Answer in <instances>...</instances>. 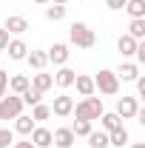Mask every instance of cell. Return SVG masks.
Segmentation results:
<instances>
[{"label": "cell", "mask_w": 145, "mask_h": 148, "mask_svg": "<svg viewBox=\"0 0 145 148\" xmlns=\"http://www.w3.org/2000/svg\"><path fill=\"white\" fill-rule=\"evenodd\" d=\"M14 148H34V145H31V140H23V143H14Z\"/></svg>", "instance_id": "cell-34"}, {"label": "cell", "mask_w": 145, "mask_h": 148, "mask_svg": "<svg viewBox=\"0 0 145 148\" xmlns=\"http://www.w3.org/2000/svg\"><path fill=\"white\" fill-rule=\"evenodd\" d=\"M105 3H108V9H111V12H120V9H125V3H128V0H105Z\"/></svg>", "instance_id": "cell-32"}, {"label": "cell", "mask_w": 145, "mask_h": 148, "mask_svg": "<svg viewBox=\"0 0 145 148\" xmlns=\"http://www.w3.org/2000/svg\"><path fill=\"white\" fill-rule=\"evenodd\" d=\"M128 140H131V134H128L122 125H120L117 131H111V134H108V145H114V148H125Z\"/></svg>", "instance_id": "cell-20"}, {"label": "cell", "mask_w": 145, "mask_h": 148, "mask_svg": "<svg viewBox=\"0 0 145 148\" xmlns=\"http://www.w3.org/2000/svg\"><path fill=\"white\" fill-rule=\"evenodd\" d=\"M49 117H51V108H49V106H43V103L31 106V120H34V123H46Z\"/></svg>", "instance_id": "cell-26"}, {"label": "cell", "mask_w": 145, "mask_h": 148, "mask_svg": "<svg viewBox=\"0 0 145 148\" xmlns=\"http://www.w3.org/2000/svg\"><path fill=\"white\" fill-rule=\"evenodd\" d=\"M91 131H94V128H91L88 120H74V125H71V134H74V137H88Z\"/></svg>", "instance_id": "cell-28"}, {"label": "cell", "mask_w": 145, "mask_h": 148, "mask_svg": "<svg viewBox=\"0 0 145 148\" xmlns=\"http://www.w3.org/2000/svg\"><path fill=\"white\" fill-rule=\"evenodd\" d=\"M3 29H6L9 34H26V32H29V20L23 17V14H9L6 23H3Z\"/></svg>", "instance_id": "cell-7"}, {"label": "cell", "mask_w": 145, "mask_h": 148, "mask_svg": "<svg viewBox=\"0 0 145 148\" xmlns=\"http://www.w3.org/2000/svg\"><path fill=\"white\" fill-rule=\"evenodd\" d=\"M68 40H71V46H77V49H94V43H97L94 29L85 26V23H71V29H68Z\"/></svg>", "instance_id": "cell-2"}, {"label": "cell", "mask_w": 145, "mask_h": 148, "mask_svg": "<svg viewBox=\"0 0 145 148\" xmlns=\"http://www.w3.org/2000/svg\"><path fill=\"white\" fill-rule=\"evenodd\" d=\"M125 12L131 14V20H134V17H145V0H128Z\"/></svg>", "instance_id": "cell-25"}, {"label": "cell", "mask_w": 145, "mask_h": 148, "mask_svg": "<svg viewBox=\"0 0 145 148\" xmlns=\"http://www.w3.org/2000/svg\"><path fill=\"white\" fill-rule=\"evenodd\" d=\"M94 88L100 94H105V97H114V94H120V80L111 69H100L97 77H94Z\"/></svg>", "instance_id": "cell-3"}, {"label": "cell", "mask_w": 145, "mask_h": 148, "mask_svg": "<svg viewBox=\"0 0 145 148\" xmlns=\"http://www.w3.org/2000/svg\"><path fill=\"white\" fill-rule=\"evenodd\" d=\"M85 140H88L91 148H108V134L105 131H91Z\"/></svg>", "instance_id": "cell-23"}, {"label": "cell", "mask_w": 145, "mask_h": 148, "mask_svg": "<svg viewBox=\"0 0 145 148\" xmlns=\"http://www.w3.org/2000/svg\"><path fill=\"white\" fill-rule=\"evenodd\" d=\"M100 125H103V131H105V134H111V131H117L120 125H122V120L111 111V114H103V117H100Z\"/></svg>", "instance_id": "cell-21"}, {"label": "cell", "mask_w": 145, "mask_h": 148, "mask_svg": "<svg viewBox=\"0 0 145 148\" xmlns=\"http://www.w3.org/2000/svg\"><path fill=\"white\" fill-rule=\"evenodd\" d=\"M137 111H140V100H137V97H120V100H117V111H114V114H117L120 120H134V114H137Z\"/></svg>", "instance_id": "cell-5"}, {"label": "cell", "mask_w": 145, "mask_h": 148, "mask_svg": "<svg viewBox=\"0 0 145 148\" xmlns=\"http://www.w3.org/2000/svg\"><path fill=\"white\" fill-rule=\"evenodd\" d=\"M51 77H54V86H60V88H71L77 71H71L68 66H60V69H57V74H51Z\"/></svg>", "instance_id": "cell-11"}, {"label": "cell", "mask_w": 145, "mask_h": 148, "mask_svg": "<svg viewBox=\"0 0 145 148\" xmlns=\"http://www.w3.org/2000/svg\"><path fill=\"white\" fill-rule=\"evenodd\" d=\"M66 17V6H57V3H51V6H46V20H51V23H57V20Z\"/></svg>", "instance_id": "cell-27"}, {"label": "cell", "mask_w": 145, "mask_h": 148, "mask_svg": "<svg viewBox=\"0 0 145 148\" xmlns=\"http://www.w3.org/2000/svg\"><path fill=\"white\" fill-rule=\"evenodd\" d=\"M34 3H37V6H46V3H49V0H34Z\"/></svg>", "instance_id": "cell-36"}, {"label": "cell", "mask_w": 145, "mask_h": 148, "mask_svg": "<svg viewBox=\"0 0 145 148\" xmlns=\"http://www.w3.org/2000/svg\"><path fill=\"white\" fill-rule=\"evenodd\" d=\"M134 83H137V100H140V97H145V77L140 74V77H137Z\"/></svg>", "instance_id": "cell-31"}, {"label": "cell", "mask_w": 145, "mask_h": 148, "mask_svg": "<svg viewBox=\"0 0 145 148\" xmlns=\"http://www.w3.org/2000/svg\"><path fill=\"white\" fill-rule=\"evenodd\" d=\"M9 40H12V37H9V32H6V29H0V51H6Z\"/></svg>", "instance_id": "cell-33"}, {"label": "cell", "mask_w": 145, "mask_h": 148, "mask_svg": "<svg viewBox=\"0 0 145 148\" xmlns=\"http://www.w3.org/2000/svg\"><path fill=\"white\" fill-rule=\"evenodd\" d=\"M49 108H51V114H54V117H71L74 100L68 97V94H60V97H54V106H49Z\"/></svg>", "instance_id": "cell-8"}, {"label": "cell", "mask_w": 145, "mask_h": 148, "mask_svg": "<svg viewBox=\"0 0 145 148\" xmlns=\"http://www.w3.org/2000/svg\"><path fill=\"white\" fill-rule=\"evenodd\" d=\"M20 100H23V106H37V103H43V91H37V88H26V91L20 94Z\"/></svg>", "instance_id": "cell-24"}, {"label": "cell", "mask_w": 145, "mask_h": 148, "mask_svg": "<svg viewBox=\"0 0 145 148\" xmlns=\"http://www.w3.org/2000/svg\"><path fill=\"white\" fill-rule=\"evenodd\" d=\"M137 43H140V40H134L131 34H122L120 40H117V49L122 51V57H134L137 54Z\"/></svg>", "instance_id": "cell-18"}, {"label": "cell", "mask_w": 145, "mask_h": 148, "mask_svg": "<svg viewBox=\"0 0 145 148\" xmlns=\"http://www.w3.org/2000/svg\"><path fill=\"white\" fill-rule=\"evenodd\" d=\"M74 140L77 137L71 134V128H54L51 131V145H57V148H71Z\"/></svg>", "instance_id": "cell-9"}, {"label": "cell", "mask_w": 145, "mask_h": 148, "mask_svg": "<svg viewBox=\"0 0 145 148\" xmlns=\"http://www.w3.org/2000/svg\"><path fill=\"white\" fill-rule=\"evenodd\" d=\"M6 88H9V74L0 69V97H6Z\"/></svg>", "instance_id": "cell-30"}, {"label": "cell", "mask_w": 145, "mask_h": 148, "mask_svg": "<svg viewBox=\"0 0 145 148\" xmlns=\"http://www.w3.org/2000/svg\"><path fill=\"white\" fill-rule=\"evenodd\" d=\"M29 137H31V145L34 148H49L51 145V131L43 128V125H34V131H31Z\"/></svg>", "instance_id": "cell-12"}, {"label": "cell", "mask_w": 145, "mask_h": 148, "mask_svg": "<svg viewBox=\"0 0 145 148\" xmlns=\"http://www.w3.org/2000/svg\"><path fill=\"white\" fill-rule=\"evenodd\" d=\"M29 86H31V80H29L26 74H14V77H9V88H12V94H17V97L26 91Z\"/></svg>", "instance_id": "cell-19"}, {"label": "cell", "mask_w": 145, "mask_h": 148, "mask_svg": "<svg viewBox=\"0 0 145 148\" xmlns=\"http://www.w3.org/2000/svg\"><path fill=\"white\" fill-rule=\"evenodd\" d=\"M34 120H31V114H20V117H14V131L17 134H23V137H29L31 131H34Z\"/></svg>", "instance_id": "cell-17"}, {"label": "cell", "mask_w": 145, "mask_h": 148, "mask_svg": "<svg viewBox=\"0 0 145 148\" xmlns=\"http://www.w3.org/2000/svg\"><path fill=\"white\" fill-rule=\"evenodd\" d=\"M6 54L12 57V60H26V54H29V46H26L20 37H14V40H9V46H6Z\"/></svg>", "instance_id": "cell-13"}, {"label": "cell", "mask_w": 145, "mask_h": 148, "mask_svg": "<svg viewBox=\"0 0 145 148\" xmlns=\"http://www.w3.org/2000/svg\"><path fill=\"white\" fill-rule=\"evenodd\" d=\"M26 63H29L34 71H43V69L49 66V57H46V51H40V49H31V51L26 54Z\"/></svg>", "instance_id": "cell-14"}, {"label": "cell", "mask_w": 145, "mask_h": 148, "mask_svg": "<svg viewBox=\"0 0 145 148\" xmlns=\"http://www.w3.org/2000/svg\"><path fill=\"white\" fill-rule=\"evenodd\" d=\"M31 88H37V91H49V88H54V77L51 74H46V71H37L34 77H31Z\"/></svg>", "instance_id": "cell-15"}, {"label": "cell", "mask_w": 145, "mask_h": 148, "mask_svg": "<svg viewBox=\"0 0 145 148\" xmlns=\"http://www.w3.org/2000/svg\"><path fill=\"white\" fill-rule=\"evenodd\" d=\"M117 80H122V83H134L137 77H140V66L137 63H120V69H117Z\"/></svg>", "instance_id": "cell-10"}, {"label": "cell", "mask_w": 145, "mask_h": 148, "mask_svg": "<svg viewBox=\"0 0 145 148\" xmlns=\"http://www.w3.org/2000/svg\"><path fill=\"white\" fill-rule=\"evenodd\" d=\"M74 86H77V91L83 94V97H94V77H85V74H77L74 77Z\"/></svg>", "instance_id": "cell-16"}, {"label": "cell", "mask_w": 145, "mask_h": 148, "mask_svg": "<svg viewBox=\"0 0 145 148\" xmlns=\"http://www.w3.org/2000/svg\"><path fill=\"white\" fill-rule=\"evenodd\" d=\"M74 120H88V123H94V120H100L103 114H105V108H103V100L100 97H85L83 103H74Z\"/></svg>", "instance_id": "cell-1"}, {"label": "cell", "mask_w": 145, "mask_h": 148, "mask_svg": "<svg viewBox=\"0 0 145 148\" xmlns=\"http://www.w3.org/2000/svg\"><path fill=\"white\" fill-rule=\"evenodd\" d=\"M23 114V100L17 94H6L0 97V120H14Z\"/></svg>", "instance_id": "cell-4"}, {"label": "cell", "mask_w": 145, "mask_h": 148, "mask_svg": "<svg viewBox=\"0 0 145 148\" xmlns=\"http://www.w3.org/2000/svg\"><path fill=\"white\" fill-rule=\"evenodd\" d=\"M46 57H49V63H54V66H66L68 57H71V51H68L66 43H54V46L46 51Z\"/></svg>", "instance_id": "cell-6"}, {"label": "cell", "mask_w": 145, "mask_h": 148, "mask_svg": "<svg viewBox=\"0 0 145 148\" xmlns=\"http://www.w3.org/2000/svg\"><path fill=\"white\" fill-rule=\"evenodd\" d=\"M49 3H57V6H66L68 0H49Z\"/></svg>", "instance_id": "cell-35"}, {"label": "cell", "mask_w": 145, "mask_h": 148, "mask_svg": "<svg viewBox=\"0 0 145 148\" xmlns=\"http://www.w3.org/2000/svg\"><path fill=\"white\" fill-rule=\"evenodd\" d=\"M128 34L134 40H145V17H134L128 23Z\"/></svg>", "instance_id": "cell-22"}, {"label": "cell", "mask_w": 145, "mask_h": 148, "mask_svg": "<svg viewBox=\"0 0 145 148\" xmlns=\"http://www.w3.org/2000/svg\"><path fill=\"white\" fill-rule=\"evenodd\" d=\"M131 148H145V143H137V145H131Z\"/></svg>", "instance_id": "cell-37"}, {"label": "cell", "mask_w": 145, "mask_h": 148, "mask_svg": "<svg viewBox=\"0 0 145 148\" xmlns=\"http://www.w3.org/2000/svg\"><path fill=\"white\" fill-rule=\"evenodd\" d=\"M14 143V131H9V128H0V148H9Z\"/></svg>", "instance_id": "cell-29"}]
</instances>
